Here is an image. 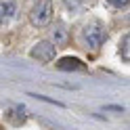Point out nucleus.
I'll list each match as a JSON object with an SVG mask.
<instances>
[{
	"mask_svg": "<svg viewBox=\"0 0 130 130\" xmlns=\"http://www.w3.org/2000/svg\"><path fill=\"white\" fill-rule=\"evenodd\" d=\"M53 40H55V44H61V42L67 40V27L63 23H57L53 27Z\"/></svg>",
	"mask_w": 130,
	"mask_h": 130,
	"instance_id": "nucleus-7",
	"label": "nucleus"
},
{
	"mask_svg": "<svg viewBox=\"0 0 130 130\" xmlns=\"http://www.w3.org/2000/svg\"><path fill=\"white\" fill-rule=\"evenodd\" d=\"M120 57L130 63V34L124 36V38H122V42H120Z\"/></svg>",
	"mask_w": 130,
	"mask_h": 130,
	"instance_id": "nucleus-8",
	"label": "nucleus"
},
{
	"mask_svg": "<svg viewBox=\"0 0 130 130\" xmlns=\"http://www.w3.org/2000/svg\"><path fill=\"white\" fill-rule=\"evenodd\" d=\"M15 13H17V2L15 0H2L0 2V15H2V19H11Z\"/></svg>",
	"mask_w": 130,
	"mask_h": 130,
	"instance_id": "nucleus-6",
	"label": "nucleus"
},
{
	"mask_svg": "<svg viewBox=\"0 0 130 130\" xmlns=\"http://www.w3.org/2000/svg\"><path fill=\"white\" fill-rule=\"evenodd\" d=\"M57 69L61 71H78V69H84V63L76 59V57H63V59L57 61Z\"/></svg>",
	"mask_w": 130,
	"mask_h": 130,
	"instance_id": "nucleus-4",
	"label": "nucleus"
},
{
	"mask_svg": "<svg viewBox=\"0 0 130 130\" xmlns=\"http://www.w3.org/2000/svg\"><path fill=\"white\" fill-rule=\"evenodd\" d=\"M4 116H6V120H9L11 124L19 126V124H23V120H25V107H23V105H13V107L6 109Z\"/></svg>",
	"mask_w": 130,
	"mask_h": 130,
	"instance_id": "nucleus-5",
	"label": "nucleus"
},
{
	"mask_svg": "<svg viewBox=\"0 0 130 130\" xmlns=\"http://www.w3.org/2000/svg\"><path fill=\"white\" fill-rule=\"evenodd\" d=\"M105 40H107V31H105L103 23L90 21V23H86V25L82 27V42H84L86 48L96 51V48H101L105 44Z\"/></svg>",
	"mask_w": 130,
	"mask_h": 130,
	"instance_id": "nucleus-1",
	"label": "nucleus"
},
{
	"mask_svg": "<svg viewBox=\"0 0 130 130\" xmlns=\"http://www.w3.org/2000/svg\"><path fill=\"white\" fill-rule=\"evenodd\" d=\"M29 55L34 57V59L42 61V63H48V61H53L55 55H57V44L51 42V40H40L38 44H34V48L29 51Z\"/></svg>",
	"mask_w": 130,
	"mask_h": 130,
	"instance_id": "nucleus-3",
	"label": "nucleus"
},
{
	"mask_svg": "<svg viewBox=\"0 0 130 130\" xmlns=\"http://www.w3.org/2000/svg\"><path fill=\"white\" fill-rule=\"evenodd\" d=\"M51 19H53V2H51V0H38V2L34 4V9L29 11L31 25L44 27V25L51 23Z\"/></svg>",
	"mask_w": 130,
	"mask_h": 130,
	"instance_id": "nucleus-2",
	"label": "nucleus"
},
{
	"mask_svg": "<svg viewBox=\"0 0 130 130\" xmlns=\"http://www.w3.org/2000/svg\"><path fill=\"white\" fill-rule=\"evenodd\" d=\"M107 2L113 9H126V6H130V0H107Z\"/></svg>",
	"mask_w": 130,
	"mask_h": 130,
	"instance_id": "nucleus-9",
	"label": "nucleus"
}]
</instances>
